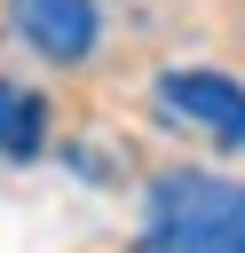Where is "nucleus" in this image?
<instances>
[{"instance_id":"f257e3e1","label":"nucleus","mask_w":245,"mask_h":253,"mask_svg":"<svg viewBox=\"0 0 245 253\" xmlns=\"http://www.w3.org/2000/svg\"><path fill=\"white\" fill-rule=\"evenodd\" d=\"M142 253H245V182L174 166L150 190Z\"/></svg>"},{"instance_id":"f03ea898","label":"nucleus","mask_w":245,"mask_h":253,"mask_svg":"<svg viewBox=\"0 0 245 253\" xmlns=\"http://www.w3.org/2000/svg\"><path fill=\"white\" fill-rule=\"evenodd\" d=\"M158 103L182 111L190 126L221 134V142H245V87L221 79V71H166V79H158Z\"/></svg>"},{"instance_id":"7ed1b4c3","label":"nucleus","mask_w":245,"mask_h":253,"mask_svg":"<svg viewBox=\"0 0 245 253\" xmlns=\"http://www.w3.org/2000/svg\"><path fill=\"white\" fill-rule=\"evenodd\" d=\"M16 32L47 63H87L103 40V16H95V0H16Z\"/></svg>"},{"instance_id":"20e7f679","label":"nucleus","mask_w":245,"mask_h":253,"mask_svg":"<svg viewBox=\"0 0 245 253\" xmlns=\"http://www.w3.org/2000/svg\"><path fill=\"white\" fill-rule=\"evenodd\" d=\"M40 142H47V103L32 87L0 79V150L8 158H40Z\"/></svg>"}]
</instances>
